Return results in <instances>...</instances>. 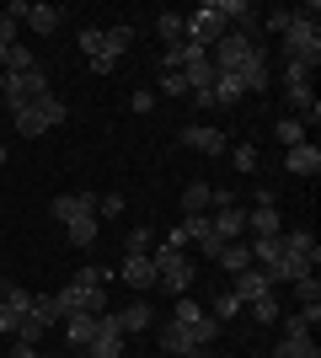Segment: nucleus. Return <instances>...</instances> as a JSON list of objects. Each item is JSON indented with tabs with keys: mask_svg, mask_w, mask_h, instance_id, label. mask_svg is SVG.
I'll use <instances>...</instances> for the list:
<instances>
[{
	"mask_svg": "<svg viewBox=\"0 0 321 358\" xmlns=\"http://www.w3.org/2000/svg\"><path fill=\"white\" fill-rule=\"evenodd\" d=\"M70 118V107L48 91V96H38V102H22V107H11V123H16V134L22 139H38V134H48V129H59V123Z\"/></svg>",
	"mask_w": 321,
	"mask_h": 358,
	"instance_id": "nucleus-1",
	"label": "nucleus"
},
{
	"mask_svg": "<svg viewBox=\"0 0 321 358\" xmlns=\"http://www.w3.org/2000/svg\"><path fill=\"white\" fill-rule=\"evenodd\" d=\"M150 262H155V289H166V294H177V299L199 278L193 262H187V252H177V246H150Z\"/></svg>",
	"mask_w": 321,
	"mask_h": 358,
	"instance_id": "nucleus-2",
	"label": "nucleus"
},
{
	"mask_svg": "<svg viewBox=\"0 0 321 358\" xmlns=\"http://www.w3.org/2000/svg\"><path fill=\"white\" fill-rule=\"evenodd\" d=\"M284 59L311 64V70L321 64V27L311 22V16H294L290 22V32H284Z\"/></svg>",
	"mask_w": 321,
	"mask_h": 358,
	"instance_id": "nucleus-3",
	"label": "nucleus"
},
{
	"mask_svg": "<svg viewBox=\"0 0 321 358\" xmlns=\"http://www.w3.org/2000/svg\"><path fill=\"white\" fill-rule=\"evenodd\" d=\"M48 75L43 70H27V75H11V70H0V102L6 107H22V102H38V96H48Z\"/></svg>",
	"mask_w": 321,
	"mask_h": 358,
	"instance_id": "nucleus-4",
	"label": "nucleus"
},
{
	"mask_svg": "<svg viewBox=\"0 0 321 358\" xmlns=\"http://www.w3.org/2000/svg\"><path fill=\"white\" fill-rule=\"evenodd\" d=\"M225 32H230V27H225V16H220V0H204L199 11L187 16V43H193V48H204V54H209V48L220 43Z\"/></svg>",
	"mask_w": 321,
	"mask_h": 358,
	"instance_id": "nucleus-5",
	"label": "nucleus"
},
{
	"mask_svg": "<svg viewBox=\"0 0 321 358\" xmlns=\"http://www.w3.org/2000/svg\"><path fill=\"white\" fill-rule=\"evenodd\" d=\"M54 299H59V315H102L107 310V289H92V284H70L54 289Z\"/></svg>",
	"mask_w": 321,
	"mask_h": 358,
	"instance_id": "nucleus-6",
	"label": "nucleus"
},
{
	"mask_svg": "<svg viewBox=\"0 0 321 358\" xmlns=\"http://www.w3.org/2000/svg\"><path fill=\"white\" fill-rule=\"evenodd\" d=\"M118 353H123V327L113 310H102L97 315V337H92V358H118Z\"/></svg>",
	"mask_w": 321,
	"mask_h": 358,
	"instance_id": "nucleus-7",
	"label": "nucleus"
},
{
	"mask_svg": "<svg viewBox=\"0 0 321 358\" xmlns=\"http://www.w3.org/2000/svg\"><path fill=\"white\" fill-rule=\"evenodd\" d=\"M183 145L187 150H199V155H225V129H209V123H187L183 129Z\"/></svg>",
	"mask_w": 321,
	"mask_h": 358,
	"instance_id": "nucleus-8",
	"label": "nucleus"
},
{
	"mask_svg": "<svg viewBox=\"0 0 321 358\" xmlns=\"http://www.w3.org/2000/svg\"><path fill=\"white\" fill-rule=\"evenodd\" d=\"M230 294L241 299V305H252V299H262V294H273V284H268V273H257V268H246V273H236V278H230Z\"/></svg>",
	"mask_w": 321,
	"mask_h": 358,
	"instance_id": "nucleus-9",
	"label": "nucleus"
},
{
	"mask_svg": "<svg viewBox=\"0 0 321 358\" xmlns=\"http://www.w3.org/2000/svg\"><path fill=\"white\" fill-rule=\"evenodd\" d=\"M80 214H97V193H59L54 198V220L59 224L80 220Z\"/></svg>",
	"mask_w": 321,
	"mask_h": 358,
	"instance_id": "nucleus-10",
	"label": "nucleus"
},
{
	"mask_svg": "<svg viewBox=\"0 0 321 358\" xmlns=\"http://www.w3.org/2000/svg\"><path fill=\"white\" fill-rule=\"evenodd\" d=\"M118 278H123L129 289H139V294H145V289H155V262H150V257H123Z\"/></svg>",
	"mask_w": 321,
	"mask_h": 358,
	"instance_id": "nucleus-11",
	"label": "nucleus"
},
{
	"mask_svg": "<svg viewBox=\"0 0 321 358\" xmlns=\"http://www.w3.org/2000/svg\"><path fill=\"white\" fill-rule=\"evenodd\" d=\"M284 230V220H278V203H257V209L246 214V236L262 241V236H278Z\"/></svg>",
	"mask_w": 321,
	"mask_h": 358,
	"instance_id": "nucleus-12",
	"label": "nucleus"
},
{
	"mask_svg": "<svg viewBox=\"0 0 321 358\" xmlns=\"http://www.w3.org/2000/svg\"><path fill=\"white\" fill-rule=\"evenodd\" d=\"M284 166H290L294 177H316V171H321V150H316V145H311V139H306V145L284 150Z\"/></svg>",
	"mask_w": 321,
	"mask_h": 358,
	"instance_id": "nucleus-13",
	"label": "nucleus"
},
{
	"mask_svg": "<svg viewBox=\"0 0 321 358\" xmlns=\"http://www.w3.org/2000/svg\"><path fill=\"white\" fill-rule=\"evenodd\" d=\"M209 230H214V236H220V241L230 246V241H241V236H246V214H241V209H214Z\"/></svg>",
	"mask_w": 321,
	"mask_h": 358,
	"instance_id": "nucleus-14",
	"label": "nucleus"
},
{
	"mask_svg": "<svg viewBox=\"0 0 321 358\" xmlns=\"http://www.w3.org/2000/svg\"><path fill=\"white\" fill-rule=\"evenodd\" d=\"M278 241H284V252L290 257H306V262H321V246L311 230H278Z\"/></svg>",
	"mask_w": 321,
	"mask_h": 358,
	"instance_id": "nucleus-15",
	"label": "nucleus"
},
{
	"mask_svg": "<svg viewBox=\"0 0 321 358\" xmlns=\"http://www.w3.org/2000/svg\"><path fill=\"white\" fill-rule=\"evenodd\" d=\"M155 32H161V43H166V48H183L187 43V16L161 11V16H155Z\"/></svg>",
	"mask_w": 321,
	"mask_h": 358,
	"instance_id": "nucleus-16",
	"label": "nucleus"
},
{
	"mask_svg": "<svg viewBox=\"0 0 321 358\" xmlns=\"http://www.w3.org/2000/svg\"><path fill=\"white\" fill-rule=\"evenodd\" d=\"M97 337V315H64V343L70 348H92Z\"/></svg>",
	"mask_w": 321,
	"mask_h": 358,
	"instance_id": "nucleus-17",
	"label": "nucleus"
},
{
	"mask_svg": "<svg viewBox=\"0 0 321 358\" xmlns=\"http://www.w3.org/2000/svg\"><path fill=\"white\" fill-rule=\"evenodd\" d=\"M214 262H225L230 278H236V273H246V268H257V262H252V241H230V246L214 257Z\"/></svg>",
	"mask_w": 321,
	"mask_h": 358,
	"instance_id": "nucleus-18",
	"label": "nucleus"
},
{
	"mask_svg": "<svg viewBox=\"0 0 321 358\" xmlns=\"http://www.w3.org/2000/svg\"><path fill=\"white\" fill-rule=\"evenodd\" d=\"M118 315V327H123V337H134V331H145L155 321V310L150 305H145V299H134V305H129V310H113Z\"/></svg>",
	"mask_w": 321,
	"mask_h": 358,
	"instance_id": "nucleus-19",
	"label": "nucleus"
},
{
	"mask_svg": "<svg viewBox=\"0 0 321 358\" xmlns=\"http://www.w3.org/2000/svg\"><path fill=\"white\" fill-rule=\"evenodd\" d=\"M161 348H166V353H199V337H193V331L187 327H177V321H166V331H161Z\"/></svg>",
	"mask_w": 321,
	"mask_h": 358,
	"instance_id": "nucleus-20",
	"label": "nucleus"
},
{
	"mask_svg": "<svg viewBox=\"0 0 321 358\" xmlns=\"http://www.w3.org/2000/svg\"><path fill=\"white\" fill-rule=\"evenodd\" d=\"M129 48H134V27H102V48H97V54H113V59H123V54H129Z\"/></svg>",
	"mask_w": 321,
	"mask_h": 358,
	"instance_id": "nucleus-21",
	"label": "nucleus"
},
{
	"mask_svg": "<svg viewBox=\"0 0 321 358\" xmlns=\"http://www.w3.org/2000/svg\"><path fill=\"white\" fill-rule=\"evenodd\" d=\"M214 209V187L209 182H187L183 187V214H209Z\"/></svg>",
	"mask_w": 321,
	"mask_h": 358,
	"instance_id": "nucleus-22",
	"label": "nucleus"
},
{
	"mask_svg": "<svg viewBox=\"0 0 321 358\" xmlns=\"http://www.w3.org/2000/svg\"><path fill=\"white\" fill-rule=\"evenodd\" d=\"M59 22H64L59 6H32V11H27V27L43 32V38H54V32H59Z\"/></svg>",
	"mask_w": 321,
	"mask_h": 358,
	"instance_id": "nucleus-23",
	"label": "nucleus"
},
{
	"mask_svg": "<svg viewBox=\"0 0 321 358\" xmlns=\"http://www.w3.org/2000/svg\"><path fill=\"white\" fill-rule=\"evenodd\" d=\"M284 91H290V107L300 113V118H311V123L321 118V102H316V91H311V80L306 86H284Z\"/></svg>",
	"mask_w": 321,
	"mask_h": 358,
	"instance_id": "nucleus-24",
	"label": "nucleus"
},
{
	"mask_svg": "<svg viewBox=\"0 0 321 358\" xmlns=\"http://www.w3.org/2000/svg\"><path fill=\"white\" fill-rule=\"evenodd\" d=\"M273 358H321V348H316V337H278Z\"/></svg>",
	"mask_w": 321,
	"mask_h": 358,
	"instance_id": "nucleus-25",
	"label": "nucleus"
},
{
	"mask_svg": "<svg viewBox=\"0 0 321 358\" xmlns=\"http://www.w3.org/2000/svg\"><path fill=\"white\" fill-rule=\"evenodd\" d=\"M64 236H70V246H92V241H97V214L70 220V224H64Z\"/></svg>",
	"mask_w": 321,
	"mask_h": 358,
	"instance_id": "nucleus-26",
	"label": "nucleus"
},
{
	"mask_svg": "<svg viewBox=\"0 0 321 358\" xmlns=\"http://www.w3.org/2000/svg\"><path fill=\"white\" fill-rule=\"evenodd\" d=\"M0 305H11L16 315H27V310H32V294H27L22 284H11V278H0Z\"/></svg>",
	"mask_w": 321,
	"mask_h": 358,
	"instance_id": "nucleus-27",
	"label": "nucleus"
},
{
	"mask_svg": "<svg viewBox=\"0 0 321 358\" xmlns=\"http://www.w3.org/2000/svg\"><path fill=\"white\" fill-rule=\"evenodd\" d=\"M6 70H11V75H27V70H43V64H38V54H32V48L11 43V48H6Z\"/></svg>",
	"mask_w": 321,
	"mask_h": 358,
	"instance_id": "nucleus-28",
	"label": "nucleus"
},
{
	"mask_svg": "<svg viewBox=\"0 0 321 358\" xmlns=\"http://www.w3.org/2000/svg\"><path fill=\"white\" fill-rule=\"evenodd\" d=\"M273 139H278L284 150L306 145V123H300V118H278V123H273Z\"/></svg>",
	"mask_w": 321,
	"mask_h": 358,
	"instance_id": "nucleus-29",
	"label": "nucleus"
},
{
	"mask_svg": "<svg viewBox=\"0 0 321 358\" xmlns=\"http://www.w3.org/2000/svg\"><path fill=\"white\" fill-rule=\"evenodd\" d=\"M246 86H241V75H214V102L225 107V102H241Z\"/></svg>",
	"mask_w": 321,
	"mask_h": 358,
	"instance_id": "nucleus-30",
	"label": "nucleus"
},
{
	"mask_svg": "<svg viewBox=\"0 0 321 358\" xmlns=\"http://www.w3.org/2000/svg\"><path fill=\"white\" fill-rule=\"evenodd\" d=\"M278 257H284V241H278V236H262V241H252V262H262V268H273Z\"/></svg>",
	"mask_w": 321,
	"mask_h": 358,
	"instance_id": "nucleus-31",
	"label": "nucleus"
},
{
	"mask_svg": "<svg viewBox=\"0 0 321 358\" xmlns=\"http://www.w3.org/2000/svg\"><path fill=\"white\" fill-rule=\"evenodd\" d=\"M43 321H38V315H22V321H16V331H11V337H16V348H38V337H43Z\"/></svg>",
	"mask_w": 321,
	"mask_h": 358,
	"instance_id": "nucleus-32",
	"label": "nucleus"
},
{
	"mask_svg": "<svg viewBox=\"0 0 321 358\" xmlns=\"http://www.w3.org/2000/svg\"><path fill=\"white\" fill-rule=\"evenodd\" d=\"M241 86H246V96H262V91L273 86V75H268V59H262V64H252V70L241 75Z\"/></svg>",
	"mask_w": 321,
	"mask_h": 358,
	"instance_id": "nucleus-33",
	"label": "nucleus"
},
{
	"mask_svg": "<svg viewBox=\"0 0 321 358\" xmlns=\"http://www.w3.org/2000/svg\"><path fill=\"white\" fill-rule=\"evenodd\" d=\"M246 315H252V321H262V327H273L284 310H278V299H273V294H262V299H252V305H246Z\"/></svg>",
	"mask_w": 321,
	"mask_h": 358,
	"instance_id": "nucleus-34",
	"label": "nucleus"
},
{
	"mask_svg": "<svg viewBox=\"0 0 321 358\" xmlns=\"http://www.w3.org/2000/svg\"><path fill=\"white\" fill-rule=\"evenodd\" d=\"M27 315H38L43 327H54V321H64V315H59V299H54V294H32V310H27Z\"/></svg>",
	"mask_w": 321,
	"mask_h": 358,
	"instance_id": "nucleus-35",
	"label": "nucleus"
},
{
	"mask_svg": "<svg viewBox=\"0 0 321 358\" xmlns=\"http://www.w3.org/2000/svg\"><path fill=\"white\" fill-rule=\"evenodd\" d=\"M150 230H145V224H139V230H129V236H123V257H150Z\"/></svg>",
	"mask_w": 321,
	"mask_h": 358,
	"instance_id": "nucleus-36",
	"label": "nucleus"
},
{
	"mask_svg": "<svg viewBox=\"0 0 321 358\" xmlns=\"http://www.w3.org/2000/svg\"><path fill=\"white\" fill-rule=\"evenodd\" d=\"M230 166H236L241 177H252V171H257V166H262V155H257V150H252V145H236V150H230Z\"/></svg>",
	"mask_w": 321,
	"mask_h": 358,
	"instance_id": "nucleus-37",
	"label": "nucleus"
},
{
	"mask_svg": "<svg viewBox=\"0 0 321 358\" xmlns=\"http://www.w3.org/2000/svg\"><path fill=\"white\" fill-rule=\"evenodd\" d=\"M294 299H300V305H321V278H316V273L294 278Z\"/></svg>",
	"mask_w": 321,
	"mask_h": 358,
	"instance_id": "nucleus-38",
	"label": "nucleus"
},
{
	"mask_svg": "<svg viewBox=\"0 0 321 358\" xmlns=\"http://www.w3.org/2000/svg\"><path fill=\"white\" fill-rule=\"evenodd\" d=\"M262 22H268V32H278V38H284V32H290V22H294V11H290V6H273L268 16H257V27H262Z\"/></svg>",
	"mask_w": 321,
	"mask_h": 358,
	"instance_id": "nucleus-39",
	"label": "nucleus"
},
{
	"mask_svg": "<svg viewBox=\"0 0 321 358\" xmlns=\"http://www.w3.org/2000/svg\"><path fill=\"white\" fill-rule=\"evenodd\" d=\"M161 96H171V102H183L187 96V80L177 70H161Z\"/></svg>",
	"mask_w": 321,
	"mask_h": 358,
	"instance_id": "nucleus-40",
	"label": "nucleus"
},
{
	"mask_svg": "<svg viewBox=\"0 0 321 358\" xmlns=\"http://www.w3.org/2000/svg\"><path fill=\"white\" fill-rule=\"evenodd\" d=\"M246 310V305H241V299H236V294H230V289H220V299H214V321H220V315H225V321H230V315H241Z\"/></svg>",
	"mask_w": 321,
	"mask_h": 358,
	"instance_id": "nucleus-41",
	"label": "nucleus"
},
{
	"mask_svg": "<svg viewBox=\"0 0 321 358\" xmlns=\"http://www.w3.org/2000/svg\"><path fill=\"white\" fill-rule=\"evenodd\" d=\"M199 315H204V305H199V299H177V310H171V321H183V327H187V321H199Z\"/></svg>",
	"mask_w": 321,
	"mask_h": 358,
	"instance_id": "nucleus-42",
	"label": "nucleus"
},
{
	"mask_svg": "<svg viewBox=\"0 0 321 358\" xmlns=\"http://www.w3.org/2000/svg\"><path fill=\"white\" fill-rule=\"evenodd\" d=\"M311 80V64H294V59H284V86H306Z\"/></svg>",
	"mask_w": 321,
	"mask_h": 358,
	"instance_id": "nucleus-43",
	"label": "nucleus"
},
{
	"mask_svg": "<svg viewBox=\"0 0 321 358\" xmlns=\"http://www.w3.org/2000/svg\"><path fill=\"white\" fill-rule=\"evenodd\" d=\"M107 278H113L107 268H80L76 273V284H92V289H107Z\"/></svg>",
	"mask_w": 321,
	"mask_h": 358,
	"instance_id": "nucleus-44",
	"label": "nucleus"
},
{
	"mask_svg": "<svg viewBox=\"0 0 321 358\" xmlns=\"http://www.w3.org/2000/svg\"><path fill=\"white\" fill-rule=\"evenodd\" d=\"M193 246H199V257H220V252H225V241L214 236V230H209L204 241H193Z\"/></svg>",
	"mask_w": 321,
	"mask_h": 358,
	"instance_id": "nucleus-45",
	"label": "nucleus"
},
{
	"mask_svg": "<svg viewBox=\"0 0 321 358\" xmlns=\"http://www.w3.org/2000/svg\"><path fill=\"white\" fill-rule=\"evenodd\" d=\"M129 107H134V113H150V107H155V91H145V86H139L134 96H129Z\"/></svg>",
	"mask_w": 321,
	"mask_h": 358,
	"instance_id": "nucleus-46",
	"label": "nucleus"
},
{
	"mask_svg": "<svg viewBox=\"0 0 321 358\" xmlns=\"http://www.w3.org/2000/svg\"><path fill=\"white\" fill-rule=\"evenodd\" d=\"M97 209H102V220H118V214H123V198H118V193H107Z\"/></svg>",
	"mask_w": 321,
	"mask_h": 358,
	"instance_id": "nucleus-47",
	"label": "nucleus"
},
{
	"mask_svg": "<svg viewBox=\"0 0 321 358\" xmlns=\"http://www.w3.org/2000/svg\"><path fill=\"white\" fill-rule=\"evenodd\" d=\"M16 321H22V315H16L11 305H0V337H11V331H16Z\"/></svg>",
	"mask_w": 321,
	"mask_h": 358,
	"instance_id": "nucleus-48",
	"label": "nucleus"
},
{
	"mask_svg": "<svg viewBox=\"0 0 321 358\" xmlns=\"http://www.w3.org/2000/svg\"><path fill=\"white\" fill-rule=\"evenodd\" d=\"M80 48H86V54H97V48H102V27H86V32H80Z\"/></svg>",
	"mask_w": 321,
	"mask_h": 358,
	"instance_id": "nucleus-49",
	"label": "nucleus"
},
{
	"mask_svg": "<svg viewBox=\"0 0 321 358\" xmlns=\"http://www.w3.org/2000/svg\"><path fill=\"white\" fill-rule=\"evenodd\" d=\"M92 70L97 75H113V70H118V59H113V54H92Z\"/></svg>",
	"mask_w": 321,
	"mask_h": 358,
	"instance_id": "nucleus-50",
	"label": "nucleus"
},
{
	"mask_svg": "<svg viewBox=\"0 0 321 358\" xmlns=\"http://www.w3.org/2000/svg\"><path fill=\"white\" fill-rule=\"evenodd\" d=\"M27 11H32V0H11L6 6V16H16V22H27Z\"/></svg>",
	"mask_w": 321,
	"mask_h": 358,
	"instance_id": "nucleus-51",
	"label": "nucleus"
},
{
	"mask_svg": "<svg viewBox=\"0 0 321 358\" xmlns=\"http://www.w3.org/2000/svg\"><path fill=\"white\" fill-rule=\"evenodd\" d=\"M11 358H43V353H38V348H16Z\"/></svg>",
	"mask_w": 321,
	"mask_h": 358,
	"instance_id": "nucleus-52",
	"label": "nucleus"
},
{
	"mask_svg": "<svg viewBox=\"0 0 321 358\" xmlns=\"http://www.w3.org/2000/svg\"><path fill=\"white\" fill-rule=\"evenodd\" d=\"M0 70H6V43H0Z\"/></svg>",
	"mask_w": 321,
	"mask_h": 358,
	"instance_id": "nucleus-53",
	"label": "nucleus"
},
{
	"mask_svg": "<svg viewBox=\"0 0 321 358\" xmlns=\"http://www.w3.org/2000/svg\"><path fill=\"white\" fill-rule=\"evenodd\" d=\"M0 166H6V145H0Z\"/></svg>",
	"mask_w": 321,
	"mask_h": 358,
	"instance_id": "nucleus-54",
	"label": "nucleus"
},
{
	"mask_svg": "<svg viewBox=\"0 0 321 358\" xmlns=\"http://www.w3.org/2000/svg\"><path fill=\"white\" fill-rule=\"evenodd\" d=\"M43 358H48V353H43Z\"/></svg>",
	"mask_w": 321,
	"mask_h": 358,
	"instance_id": "nucleus-55",
	"label": "nucleus"
}]
</instances>
